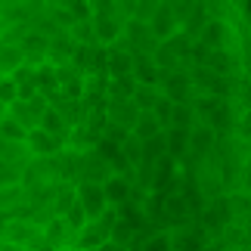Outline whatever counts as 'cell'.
Wrapping results in <instances>:
<instances>
[{
    "label": "cell",
    "mask_w": 251,
    "mask_h": 251,
    "mask_svg": "<svg viewBox=\"0 0 251 251\" xmlns=\"http://www.w3.org/2000/svg\"><path fill=\"white\" fill-rule=\"evenodd\" d=\"M75 199H78V205L84 208L87 220H96L105 208H109L100 183H78V186H75Z\"/></svg>",
    "instance_id": "1"
},
{
    "label": "cell",
    "mask_w": 251,
    "mask_h": 251,
    "mask_svg": "<svg viewBox=\"0 0 251 251\" xmlns=\"http://www.w3.org/2000/svg\"><path fill=\"white\" fill-rule=\"evenodd\" d=\"M100 186H102V196H105V205L109 208H118V205H127L130 201L133 186H130V180L124 177V174H109Z\"/></svg>",
    "instance_id": "2"
},
{
    "label": "cell",
    "mask_w": 251,
    "mask_h": 251,
    "mask_svg": "<svg viewBox=\"0 0 251 251\" xmlns=\"http://www.w3.org/2000/svg\"><path fill=\"white\" fill-rule=\"evenodd\" d=\"M102 112H105V121L118 124L124 130H130L133 124H137V118H140V109L130 100H109V105H105Z\"/></svg>",
    "instance_id": "3"
},
{
    "label": "cell",
    "mask_w": 251,
    "mask_h": 251,
    "mask_svg": "<svg viewBox=\"0 0 251 251\" xmlns=\"http://www.w3.org/2000/svg\"><path fill=\"white\" fill-rule=\"evenodd\" d=\"M177 22H180V13L171 3H161L158 9H152V31H155L161 41H168V37L177 34Z\"/></svg>",
    "instance_id": "4"
},
{
    "label": "cell",
    "mask_w": 251,
    "mask_h": 251,
    "mask_svg": "<svg viewBox=\"0 0 251 251\" xmlns=\"http://www.w3.org/2000/svg\"><path fill=\"white\" fill-rule=\"evenodd\" d=\"M229 25L220 22V19H211L208 25H201V44L208 47V50H226L229 47Z\"/></svg>",
    "instance_id": "5"
},
{
    "label": "cell",
    "mask_w": 251,
    "mask_h": 251,
    "mask_svg": "<svg viewBox=\"0 0 251 251\" xmlns=\"http://www.w3.org/2000/svg\"><path fill=\"white\" fill-rule=\"evenodd\" d=\"M102 242H109V236L96 226V220H87L78 233H75V248H78V251H96Z\"/></svg>",
    "instance_id": "6"
},
{
    "label": "cell",
    "mask_w": 251,
    "mask_h": 251,
    "mask_svg": "<svg viewBox=\"0 0 251 251\" xmlns=\"http://www.w3.org/2000/svg\"><path fill=\"white\" fill-rule=\"evenodd\" d=\"M22 146H28L31 149V155H53L56 149H59V140L56 137H50L47 130H41V127H31L28 130V137H25V143Z\"/></svg>",
    "instance_id": "7"
},
{
    "label": "cell",
    "mask_w": 251,
    "mask_h": 251,
    "mask_svg": "<svg viewBox=\"0 0 251 251\" xmlns=\"http://www.w3.org/2000/svg\"><path fill=\"white\" fill-rule=\"evenodd\" d=\"M25 137H28V130L16 118H9V115L0 118V143H6V146H22Z\"/></svg>",
    "instance_id": "8"
},
{
    "label": "cell",
    "mask_w": 251,
    "mask_h": 251,
    "mask_svg": "<svg viewBox=\"0 0 251 251\" xmlns=\"http://www.w3.org/2000/svg\"><path fill=\"white\" fill-rule=\"evenodd\" d=\"M208 127H211V133H226L229 127H233V109H229V102L220 100L214 109H211V115H208Z\"/></svg>",
    "instance_id": "9"
},
{
    "label": "cell",
    "mask_w": 251,
    "mask_h": 251,
    "mask_svg": "<svg viewBox=\"0 0 251 251\" xmlns=\"http://www.w3.org/2000/svg\"><path fill=\"white\" fill-rule=\"evenodd\" d=\"M130 130H133L130 133L133 140L146 143V140H152V137H158V133H161V124L152 118V112H140V118H137V124H133Z\"/></svg>",
    "instance_id": "10"
},
{
    "label": "cell",
    "mask_w": 251,
    "mask_h": 251,
    "mask_svg": "<svg viewBox=\"0 0 251 251\" xmlns=\"http://www.w3.org/2000/svg\"><path fill=\"white\" fill-rule=\"evenodd\" d=\"M158 90H155V84H133V93H130V102L137 105L140 112H152V105H155L158 100Z\"/></svg>",
    "instance_id": "11"
},
{
    "label": "cell",
    "mask_w": 251,
    "mask_h": 251,
    "mask_svg": "<svg viewBox=\"0 0 251 251\" xmlns=\"http://www.w3.org/2000/svg\"><path fill=\"white\" fill-rule=\"evenodd\" d=\"M37 127H41V130H47L50 137H56L59 143H62V137H65V133H69V127H65V118H62V115L53 109V105H50V109H47V112L41 115V124H37Z\"/></svg>",
    "instance_id": "12"
},
{
    "label": "cell",
    "mask_w": 251,
    "mask_h": 251,
    "mask_svg": "<svg viewBox=\"0 0 251 251\" xmlns=\"http://www.w3.org/2000/svg\"><path fill=\"white\" fill-rule=\"evenodd\" d=\"M189 149L196 155H205V152L214 149V133H211V127H189Z\"/></svg>",
    "instance_id": "13"
},
{
    "label": "cell",
    "mask_w": 251,
    "mask_h": 251,
    "mask_svg": "<svg viewBox=\"0 0 251 251\" xmlns=\"http://www.w3.org/2000/svg\"><path fill=\"white\" fill-rule=\"evenodd\" d=\"M205 65L214 75H226V72H233L236 69V56L233 53H226V50H211L208 53V59H205Z\"/></svg>",
    "instance_id": "14"
},
{
    "label": "cell",
    "mask_w": 251,
    "mask_h": 251,
    "mask_svg": "<svg viewBox=\"0 0 251 251\" xmlns=\"http://www.w3.org/2000/svg\"><path fill=\"white\" fill-rule=\"evenodd\" d=\"M19 65H25L19 44H6V47H0V72H3V75H13Z\"/></svg>",
    "instance_id": "15"
},
{
    "label": "cell",
    "mask_w": 251,
    "mask_h": 251,
    "mask_svg": "<svg viewBox=\"0 0 251 251\" xmlns=\"http://www.w3.org/2000/svg\"><path fill=\"white\" fill-rule=\"evenodd\" d=\"M105 75H109L112 81H118V78H130V56H124V53H112L109 59H105Z\"/></svg>",
    "instance_id": "16"
},
{
    "label": "cell",
    "mask_w": 251,
    "mask_h": 251,
    "mask_svg": "<svg viewBox=\"0 0 251 251\" xmlns=\"http://www.w3.org/2000/svg\"><path fill=\"white\" fill-rule=\"evenodd\" d=\"M192 121H196V115H192L189 102H174V109H171V127H183V130H189V127H192Z\"/></svg>",
    "instance_id": "17"
},
{
    "label": "cell",
    "mask_w": 251,
    "mask_h": 251,
    "mask_svg": "<svg viewBox=\"0 0 251 251\" xmlns=\"http://www.w3.org/2000/svg\"><path fill=\"white\" fill-rule=\"evenodd\" d=\"M69 16L72 22H84V19H93V3L90 0H69Z\"/></svg>",
    "instance_id": "18"
},
{
    "label": "cell",
    "mask_w": 251,
    "mask_h": 251,
    "mask_svg": "<svg viewBox=\"0 0 251 251\" xmlns=\"http://www.w3.org/2000/svg\"><path fill=\"white\" fill-rule=\"evenodd\" d=\"M140 251H171V236L168 233L152 236V239H146V242L140 245Z\"/></svg>",
    "instance_id": "19"
},
{
    "label": "cell",
    "mask_w": 251,
    "mask_h": 251,
    "mask_svg": "<svg viewBox=\"0 0 251 251\" xmlns=\"http://www.w3.org/2000/svg\"><path fill=\"white\" fill-rule=\"evenodd\" d=\"M16 100H19L16 84L9 81V78H3V81H0V105H6V109H9V105H13Z\"/></svg>",
    "instance_id": "20"
},
{
    "label": "cell",
    "mask_w": 251,
    "mask_h": 251,
    "mask_svg": "<svg viewBox=\"0 0 251 251\" xmlns=\"http://www.w3.org/2000/svg\"><path fill=\"white\" fill-rule=\"evenodd\" d=\"M72 201H75V189L59 192V196H56V217H62V214H65V208H69Z\"/></svg>",
    "instance_id": "21"
},
{
    "label": "cell",
    "mask_w": 251,
    "mask_h": 251,
    "mask_svg": "<svg viewBox=\"0 0 251 251\" xmlns=\"http://www.w3.org/2000/svg\"><path fill=\"white\" fill-rule=\"evenodd\" d=\"M47 6H50V9H65V6H69V0H47Z\"/></svg>",
    "instance_id": "22"
},
{
    "label": "cell",
    "mask_w": 251,
    "mask_h": 251,
    "mask_svg": "<svg viewBox=\"0 0 251 251\" xmlns=\"http://www.w3.org/2000/svg\"><path fill=\"white\" fill-rule=\"evenodd\" d=\"M100 251H124V248H121V245H115V242H102Z\"/></svg>",
    "instance_id": "23"
},
{
    "label": "cell",
    "mask_w": 251,
    "mask_h": 251,
    "mask_svg": "<svg viewBox=\"0 0 251 251\" xmlns=\"http://www.w3.org/2000/svg\"><path fill=\"white\" fill-rule=\"evenodd\" d=\"M41 251H69V248H53V245H44Z\"/></svg>",
    "instance_id": "24"
},
{
    "label": "cell",
    "mask_w": 251,
    "mask_h": 251,
    "mask_svg": "<svg viewBox=\"0 0 251 251\" xmlns=\"http://www.w3.org/2000/svg\"><path fill=\"white\" fill-rule=\"evenodd\" d=\"M3 115H6V105H0V118H3Z\"/></svg>",
    "instance_id": "25"
},
{
    "label": "cell",
    "mask_w": 251,
    "mask_h": 251,
    "mask_svg": "<svg viewBox=\"0 0 251 251\" xmlns=\"http://www.w3.org/2000/svg\"><path fill=\"white\" fill-rule=\"evenodd\" d=\"M96 251H100V248H96Z\"/></svg>",
    "instance_id": "26"
}]
</instances>
